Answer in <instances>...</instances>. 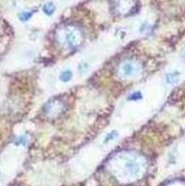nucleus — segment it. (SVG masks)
<instances>
[{
  "label": "nucleus",
  "instance_id": "obj_1",
  "mask_svg": "<svg viewBox=\"0 0 185 186\" xmlns=\"http://www.w3.org/2000/svg\"><path fill=\"white\" fill-rule=\"evenodd\" d=\"M59 41L69 48H75L82 42V33L78 28L72 26H67L58 33Z\"/></svg>",
  "mask_w": 185,
  "mask_h": 186
},
{
  "label": "nucleus",
  "instance_id": "obj_2",
  "mask_svg": "<svg viewBox=\"0 0 185 186\" xmlns=\"http://www.w3.org/2000/svg\"><path fill=\"white\" fill-rule=\"evenodd\" d=\"M138 71L137 65L131 61H127L124 62L121 66H120V75L123 77H131L135 75Z\"/></svg>",
  "mask_w": 185,
  "mask_h": 186
},
{
  "label": "nucleus",
  "instance_id": "obj_3",
  "mask_svg": "<svg viewBox=\"0 0 185 186\" xmlns=\"http://www.w3.org/2000/svg\"><path fill=\"white\" fill-rule=\"evenodd\" d=\"M72 75H73V74H72V71H71V70H64L61 72L59 78H60V80H61L63 82H69V81L72 79Z\"/></svg>",
  "mask_w": 185,
  "mask_h": 186
},
{
  "label": "nucleus",
  "instance_id": "obj_4",
  "mask_svg": "<svg viewBox=\"0 0 185 186\" xmlns=\"http://www.w3.org/2000/svg\"><path fill=\"white\" fill-rule=\"evenodd\" d=\"M54 10H55V6L52 3H47L43 6V11L47 16L52 15Z\"/></svg>",
  "mask_w": 185,
  "mask_h": 186
},
{
  "label": "nucleus",
  "instance_id": "obj_5",
  "mask_svg": "<svg viewBox=\"0 0 185 186\" xmlns=\"http://www.w3.org/2000/svg\"><path fill=\"white\" fill-rule=\"evenodd\" d=\"M117 136H118V132H117L116 130H112V131L109 132V133L106 136V137H105L104 143H108V142L113 141Z\"/></svg>",
  "mask_w": 185,
  "mask_h": 186
},
{
  "label": "nucleus",
  "instance_id": "obj_6",
  "mask_svg": "<svg viewBox=\"0 0 185 186\" xmlns=\"http://www.w3.org/2000/svg\"><path fill=\"white\" fill-rule=\"evenodd\" d=\"M142 98V94L140 92H134L132 93L129 97H128V100H132V101H137L139 100H140Z\"/></svg>",
  "mask_w": 185,
  "mask_h": 186
},
{
  "label": "nucleus",
  "instance_id": "obj_7",
  "mask_svg": "<svg viewBox=\"0 0 185 186\" xmlns=\"http://www.w3.org/2000/svg\"><path fill=\"white\" fill-rule=\"evenodd\" d=\"M33 14L31 12H28V11H26V12H22L19 16V18L21 21L23 22H27L28 21L31 17H32Z\"/></svg>",
  "mask_w": 185,
  "mask_h": 186
},
{
  "label": "nucleus",
  "instance_id": "obj_8",
  "mask_svg": "<svg viewBox=\"0 0 185 186\" xmlns=\"http://www.w3.org/2000/svg\"><path fill=\"white\" fill-rule=\"evenodd\" d=\"M78 69H79V72L81 74H85L88 71V65L87 63H85V62H82L79 65Z\"/></svg>",
  "mask_w": 185,
  "mask_h": 186
},
{
  "label": "nucleus",
  "instance_id": "obj_9",
  "mask_svg": "<svg viewBox=\"0 0 185 186\" xmlns=\"http://www.w3.org/2000/svg\"><path fill=\"white\" fill-rule=\"evenodd\" d=\"M27 141V137H26L25 136H21L20 137H18L17 139L16 140V141H15V144H16V146H20V145H26Z\"/></svg>",
  "mask_w": 185,
  "mask_h": 186
},
{
  "label": "nucleus",
  "instance_id": "obj_10",
  "mask_svg": "<svg viewBox=\"0 0 185 186\" xmlns=\"http://www.w3.org/2000/svg\"><path fill=\"white\" fill-rule=\"evenodd\" d=\"M177 75H176L175 73H171V74H168L167 75H166V81H167V82H169V83H172V82H176L177 81Z\"/></svg>",
  "mask_w": 185,
  "mask_h": 186
}]
</instances>
